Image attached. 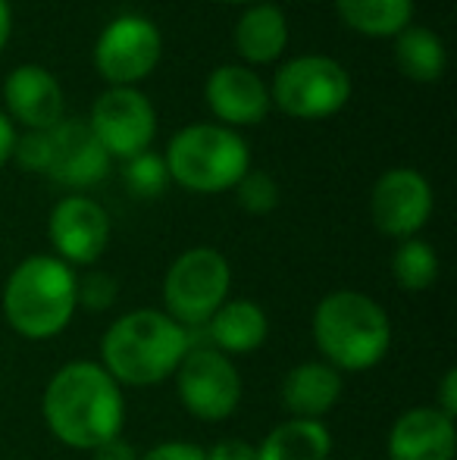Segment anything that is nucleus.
I'll list each match as a JSON object with an SVG mask.
<instances>
[{"mask_svg":"<svg viewBox=\"0 0 457 460\" xmlns=\"http://www.w3.org/2000/svg\"><path fill=\"white\" fill-rule=\"evenodd\" d=\"M44 423L57 442L75 451H94L122 436L126 398L122 385L94 360H73L50 376L41 398Z\"/></svg>","mask_w":457,"mask_h":460,"instance_id":"nucleus-1","label":"nucleus"},{"mask_svg":"<svg viewBox=\"0 0 457 460\" xmlns=\"http://www.w3.org/2000/svg\"><path fill=\"white\" fill-rule=\"evenodd\" d=\"M342 373L323 360H307L282 379V404L294 420H323L342 398Z\"/></svg>","mask_w":457,"mask_h":460,"instance_id":"nucleus-17","label":"nucleus"},{"mask_svg":"<svg viewBox=\"0 0 457 460\" xmlns=\"http://www.w3.org/2000/svg\"><path fill=\"white\" fill-rule=\"evenodd\" d=\"M288 44L286 13L273 4H257L238 19L235 48L248 63H273Z\"/></svg>","mask_w":457,"mask_h":460,"instance_id":"nucleus-20","label":"nucleus"},{"mask_svg":"<svg viewBox=\"0 0 457 460\" xmlns=\"http://www.w3.org/2000/svg\"><path fill=\"white\" fill-rule=\"evenodd\" d=\"M13 154H16L19 166L31 172H48L50 164V135L48 132H29L22 138H16L13 145Z\"/></svg>","mask_w":457,"mask_h":460,"instance_id":"nucleus-27","label":"nucleus"},{"mask_svg":"<svg viewBox=\"0 0 457 460\" xmlns=\"http://www.w3.org/2000/svg\"><path fill=\"white\" fill-rule=\"evenodd\" d=\"M88 128L113 157H135L145 154L157 132V113L151 101L135 88H110L98 97Z\"/></svg>","mask_w":457,"mask_h":460,"instance_id":"nucleus-10","label":"nucleus"},{"mask_svg":"<svg viewBox=\"0 0 457 460\" xmlns=\"http://www.w3.org/2000/svg\"><path fill=\"white\" fill-rule=\"evenodd\" d=\"M138 460H207V451L191 442H163L147 451V455H141Z\"/></svg>","mask_w":457,"mask_h":460,"instance_id":"nucleus-28","label":"nucleus"},{"mask_svg":"<svg viewBox=\"0 0 457 460\" xmlns=\"http://www.w3.org/2000/svg\"><path fill=\"white\" fill-rule=\"evenodd\" d=\"M207 103L216 119L229 126H254L267 116L269 92L254 69L244 66H216L207 79Z\"/></svg>","mask_w":457,"mask_h":460,"instance_id":"nucleus-15","label":"nucleus"},{"mask_svg":"<svg viewBox=\"0 0 457 460\" xmlns=\"http://www.w3.org/2000/svg\"><path fill=\"white\" fill-rule=\"evenodd\" d=\"M226 4H250V0H226Z\"/></svg>","mask_w":457,"mask_h":460,"instance_id":"nucleus-34","label":"nucleus"},{"mask_svg":"<svg viewBox=\"0 0 457 460\" xmlns=\"http://www.w3.org/2000/svg\"><path fill=\"white\" fill-rule=\"evenodd\" d=\"M232 270L214 248H191L172 261L163 279L166 314L179 326H207V320L229 301Z\"/></svg>","mask_w":457,"mask_h":460,"instance_id":"nucleus-6","label":"nucleus"},{"mask_svg":"<svg viewBox=\"0 0 457 460\" xmlns=\"http://www.w3.org/2000/svg\"><path fill=\"white\" fill-rule=\"evenodd\" d=\"M235 188H238V204L248 213H254V217H263V213H269L279 204V188H276L273 176H267L260 170H248Z\"/></svg>","mask_w":457,"mask_h":460,"instance_id":"nucleus-25","label":"nucleus"},{"mask_svg":"<svg viewBox=\"0 0 457 460\" xmlns=\"http://www.w3.org/2000/svg\"><path fill=\"white\" fill-rule=\"evenodd\" d=\"M75 295H79V307L92 310V314H101V310H110L116 304L119 285H116V279L107 273H88L79 279Z\"/></svg>","mask_w":457,"mask_h":460,"instance_id":"nucleus-26","label":"nucleus"},{"mask_svg":"<svg viewBox=\"0 0 457 460\" xmlns=\"http://www.w3.org/2000/svg\"><path fill=\"white\" fill-rule=\"evenodd\" d=\"M160 50H163V41L151 19L119 16L101 31L94 63L107 82H113L116 88H128L151 75L160 60Z\"/></svg>","mask_w":457,"mask_h":460,"instance_id":"nucleus-9","label":"nucleus"},{"mask_svg":"<svg viewBox=\"0 0 457 460\" xmlns=\"http://www.w3.org/2000/svg\"><path fill=\"white\" fill-rule=\"evenodd\" d=\"M92 455H94V460H138L141 457L138 451H135L122 436L110 438V442H104L101 448H94Z\"/></svg>","mask_w":457,"mask_h":460,"instance_id":"nucleus-31","label":"nucleus"},{"mask_svg":"<svg viewBox=\"0 0 457 460\" xmlns=\"http://www.w3.org/2000/svg\"><path fill=\"white\" fill-rule=\"evenodd\" d=\"M191 335L166 310L122 314L101 339V367L126 388H151L176 376Z\"/></svg>","mask_w":457,"mask_h":460,"instance_id":"nucleus-2","label":"nucleus"},{"mask_svg":"<svg viewBox=\"0 0 457 460\" xmlns=\"http://www.w3.org/2000/svg\"><path fill=\"white\" fill-rule=\"evenodd\" d=\"M373 223L391 238H414L433 213V188L417 170H389L373 185Z\"/></svg>","mask_w":457,"mask_h":460,"instance_id":"nucleus-12","label":"nucleus"},{"mask_svg":"<svg viewBox=\"0 0 457 460\" xmlns=\"http://www.w3.org/2000/svg\"><path fill=\"white\" fill-rule=\"evenodd\" d=\"M6 38H10V4L0 0V50H4Z\"/></svg>","mask_w":457,"mask_h":460,"instance_id":"nucleus-33","label":"nucleus"},{"mask_svg":"<svg viewBox=\"0 0 457 460\" xmlns=\"http://www.w3.org/2000/svg\"><path fill=\"white\" fill-rule=\"evenodd\" d=\"M48 235L66 267H92L110 244V219L98 200L69 194L50 210Z\"/></svg>","mask_w":457,"mask_h":460,"instance_id":"nucleus-11","label":"nucleus"},{"mask_svg":"<svg viewBox=\"0 0 457 460\" xmlns=\"http://www.w3.org/2000/svg\"><path fill=\"white\" fill-rule=\"evenodd\" d=\"M10 113L31 132H48L63 119V92L44 66H16L4 82Z\"/></svg>","mask_w":457,"mask_h":460,"instance_id":"nucleus-16","label":"nucleus"},{"mask_svg":"<svg viewBox=\"0 0 457 460\" xmlns=\"http://www.w3.org/2000/svg\"><path fill=\"white\" fill-rule=\"evenodd\" d=\"M207 460H257V448L244 438H220L207 451Z\"/></svg>","mask_w":457,"mask_h":460,"instance_id":"nucleus-29","label":"nucleus"},{"mask_svg":"<svg viewBox=\"0 0 457 460\" xmlns=\"http://www.w3.org/2000/svg\"><path fill=\"white\" fill-rule=\"evenodd\" d=\"M435 411H442L445 417H457V369H448L439 382V394H435Z\"/></svg>","mask_w":457,"mask_h":460,"instance_id":"nucleus-30","label":"nucleus"},{"mask_svg":"<svg viewBox=\"0 0 457 460\" xmlns=\"http://www.w3.org/2000/svg\"><path fill=\"white\" fill-rule=\"evenodd\" d=\"M338 16L360 35H398L414 16V0H336Z\"/></svg>","mask_w":457,"mask_h":460,"instance_id":"nucleus-21","label":"nucleus"},{"mask_svg":"<svg viewBox=\"0 0 457 460\" xmlns=\"http://www.w3.org/2000/svg\"><path fill=\"white\" fill-rule=\"evenodd\" d=\"M395 60L401 66L404 75L417 82H435L442 79L445 73V44L435 31L429 29H404L398 31V41H395Z\"/></svg>","mask_w":457,"mask_h":460,"instance_id":"nucleus-22","label":"nucleus"},{"mask_svg":"<svg viewBox=\"0 0 457 460\" xmlns=\"http://www.w3.org/2000/svg\"><path fill=\"white\" fill-rule=\"evenodd\" d=\"M391 273L404 291H426L439 279V254L420 238H404L391 257Z\"/></svg>","mask_w":457,"mask_h":460,"instance_id":"nucleus-23","label":"nucleus"},{"mask_svg":"<svg viewBox=\"0 0 457 460\" xmlns=\"http://www.w3.org/2000/svg\"><path fill=\"white\" fill-rule=\"evenodd\" d=\"M313 341L323 364L338 373H364L389 354V314L364 291H332L313 310Z\"/></svg>","mask_w":457,"mask_h":460,"instance_id":"nucleus-3","label":"nucleus"},{"mask_svg":"<svg viewBox=\"0 0 457 460\" xmlns=\"http://www.w3.org/2000/svg\"><path fill=\"white\" fill-rule=\"evenodd\" d=\"M50 135V164L48 176L66 188H88L98 185L107 176L110 154L101 147L94 132L79 119H60Z\"/></svg>","mask_w":457,"mask_h":460,"instance_id":"nucleus-13","label":"nucleus"},{"mask_svg":"<svg viewBox=\"0 0 457 460\" xmlns=\"http://www.w3.org/2000/svg\"><path fill=\"white\" fill-rule=\"evenodd\" d=\"M73 267L50 254L25 257L4 285V316L29 341L57 339L79 310Z\"/></svg>","mask_w":457,"mask_h":460,"instance_id":"nucleus-4","label":"nucleus"},{"mask_svg":"<svg viewBox=\"0 0 457 460\" xmlns=\"http://www.w3.org/2000/svg\"><path fill=\"white\" fill-rule=\"evenodd\" d=\"M122 182H126V188L132 194H138V198H157V194H163L166 185H170V172H166L163 157L145 151V154L128 157L126 170H122Z\"/></svg>","mask_w":457,"mask_h":460,"instance_id":"nucleus-24","label":"nucleus"},{"mask_svg":"<svg viewBox=\"0 0 457 460\" xmlns=\"http://www.w3.org/2000/svg\"><path fill=\"white\" fill-rule=\"evenodd\" d=\"M13 145H16V132H13L10 119L0 113V166H4L6 160L13 157Z\"/></svg>","mask_w":457,"mask_h":460,"instance_id":"nucleus-32","label":"nucleus"},{"mask_svg":"<svg viewBox=\"0 0 457 460\" xmlns=\"http://www.w3.org/2000/svg\"><path fill=\"white\" fill-rule=\"evenodd\" d=\"M176 388L185 411L204 423H223L238 411L242 401V376L232 358L216 348H189L176 369Z\"/></svg>","mask_w":457,"mask_h":460,"instance_id":"nucleus-8","label":"nucleus"},{"mask_svg":"<svg viewBox=\"0 0 457 460\" xmlns=\"http://www.w3.org/2000/svg\"><path fill=\"white\" fill-rule=\"evenodd\" d=\"M385 451H389V460H454V420L435 407L404 411L391 423Z\"/></svg>","mask_w":457,"mask_h":460,"instance_id":"nucleus-14","label":"nucleus"},{"mask_svg":"<svg viewBox=\"0 0 457 460\" xmlns=\"http://www.w3.org/2000/svg\"><path fill=\"white\" fill-rule=\"evenodd\" d=\"M207 332L214 348L220 354H226V358L250 354L267 341L269 320L260 304L248 301V297H232L207 320Z\"/></svg>","mask_w":457,"mask_h":460,"instance_id":"nucleus-18","label":"nucleus"},{"mask_svg":"<svg viewBox=\"0 0 457 460\" xmlns=\"http://www.w3.org/2000/svg\"><path fill=\"white\" fill-rule=\"evenodd\" d=\"M269 97L294 119H326L351 97V75L330 57H298L276 73Z\"/></svg>","mask_w":457,"mask_h":460,"instance_id":"nucleus-7","label":"nucleus"},{"mask_svg":"<svg viewBox=\"0 0 457 460\" xmlns=\"http://www.w3.org/2000/svg\"><path fill=\"white\" fill-rule=\"evenodd\" d=\"M170 179L198 194H220L250 170V151L226 126H189L170 141L163 157Z\"/></svg>","mask_w":457,"mask_h":460,"instance_id":"nucleus-5","label":"nucleus"},{"mask_svg":"<svg viewBox=\"0 0 457 460\" xmlns=\"http://www.w3.org/2000/svg\"><path fill=\"white\" fill-rule=\"evenodd\" d=\"M332 432L323 420H286L273 426L260 445L257 460H330Z\"/></svg>","mask_w":457,"mask_h":460,"instance_id":"nucleus-19","label":"nucleus"}]
</instances>
